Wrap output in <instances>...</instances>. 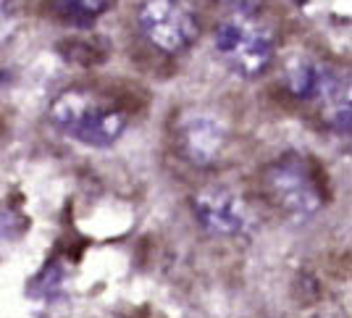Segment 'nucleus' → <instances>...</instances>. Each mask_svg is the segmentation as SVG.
<instances>
[{"instance_id":"1","label":"nucleus","mask_w":352,"mask_h":318,"mask_svg":"<svg viewBox=\"0 0 352 318\" xmlns=\"http://www.w3.org/2000/svg\"><path fill=\"white\" fill-rule=\"evenodd\" d=\"M47 116L60 134L87 147H111L126 129V111L85 87L60 92Z\"/></svg>"},{"instance_id":"2","label":"nucleus","mask_w":352,"mask_h":318,"mask_svg":"<svg viewBox=\"0 0 352 318\" xmlns=\"http://www.w3.org/2000/svg\"><path fill=\"white\" fill-rule=\"evenodd\" d=\"M216 53L242 79H255L274 63L276 40L271 29L255 21V16H229L213 34Z\"/></svg>"},{"instance_id":"3","label":"nucleus","mask_w":352,"mask_h":318,"mask_svg":"<svg viewBox=\"0 0 352 318\" xmlns=\"http://www.w3.org/2000/svg\"><path fill=\"white\" fill-rule=\"evenodd\" d=\"M137 27L155 50L176 56L200 37V21L184 0H145L137 11Z\"/></svg>"},{"instance_id":"4","label":"nucleus","mask_w":352,"mask_h":318,"mask_svg":"<svg viewBox=\"0 0 352 318\" xmlns=\"http://www.w3.org/2000/svg\"><path fill=\"white\" fill-rule=\"evenodd\" d=\"M263 182L268 198L292 218H310L321 211V187L305 158L284 156L265 169Z\"/></svg>"},{"instance_id":"5","label":"nucleus","mask_w":352,"mask_h":318,"mask_svg":"<svg viewBox=\"0 0 352 318\" xmlns=\"http://www.w3.org/2000/svg\"><path fill=\"white\" fill-rule=\"evenodd\" d=\"M192 216L213 237H245L255 224L248 202L221 187L200 189L192 198Z\"/></svg>"},{"instance_id":"6","label":"nucleus","mask_w":352,"mask_h":318,"mask_svg":"<svg viewBox=\"0 0 352 318\" xmlns=\"http://www.w3.org/2000/svg\"><path fill=\"white\" fill-rule=\"evenodd\" d=\"M226 145V129L210 114L187 116L179 124V147L195 166H210L221 158Z\"/></svg>"},{"instance_id":"7","label":"nucleus","mask_w":352,"mask_h":318,"mask_svg":"<svg viewBox=\"0 0 352 318\" xmlns=\"http://www.w3.org/2000/svg\"><path fill=\"white\" fill-rule=\"evenodd\" d=\"M113 3H116V0H53L56 11H58L66 21L79 24V27H87L95 19H100Z\"/></svg>"},{"instance_id":"8","label":"nucleus","mask_w":352,"mask_h":318,"mask_svg":"<svg viewBox=\"0 0 352 318\" xmlns=\"http://www.w3.org/2000/svg\"><path fill=\"white\" fill-rule=\"evenodd\" d=\"M216 3L226 6L232 16H255L263 6V0H216Z\"/></svg>"},{"instance_id":"9","label":"nucleus","mask_w":352,"mask_h":318,"mask_svg":"<svg viewBox=\"0 0 352 318\" xmlns=\"http://www.w3.org/2000/svg\"><path fill=\"white\" fill-rule=\"evenodd\" d=\"M3 79H6V76H3V72H0V82H3Z\"/></svg>"}]
</instances>
